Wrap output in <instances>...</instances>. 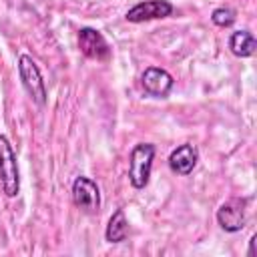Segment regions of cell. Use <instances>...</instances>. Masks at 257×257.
<instances>
[{
	"instance_id": "cell-1",
	"label": "cell",
	"mask_w": 257,
	"mask_h": 257,
	"mask_svg": "<svg viewBox=\"0 0 257 257\" xmlns=\"http://www.w3.org/2000/svg\"><path fill=\"white\" fill-rule=\"evenodd\" d=\"M153 159H155V145L139 143L133 147L128 157V181L135 189H145L149 185Z\"/></svg>"
},
{
	"instance_id": "cell-2",
	"label": "cell",
	"mask_w": 257,
	"mask_h": 257,
	"mask_svg": "<svg viewBox=\"0 0 257 257\" xmlns=\"http://www.w3.org/2000/svg\"><path fill=\"white\" fill-rule=\"evenodd\" d=\"M0 183L8 197H16L20 193V173H18L16 153L4 135H0Z\"/></svg>"
},
{
	"instance_id": "cell-3",
	"label": "cell",
	"mask_w": 257,
	"mask_h": 257,
	"mask_svg": "<svg viewBox=\"0 0 257 257\" xmlns=\"http://www.w3.org/2000/svg\"><path fill=\"white\" fill-rule=\"evenodd\" d=\"M18 74H20L22 86H24V90L28 92V96H30L36 104L44 106V104H46V86H44L40 68L36 66V62H34L28 54H22V56L18 58Z\"/></svg>"
},
{
	"instance_id": "cell-4",
	"label": "cell",
	"mask_w": 257,
	"mask_h": 257,
	"mask_svg": "<svg viewBox=\"0 0 257 257\" xmlns=\"http://www.w3.org/2000/svg\"><path fill=\"white\" fill-rule=\"evenodd\" d=\"M72 201L84 213H96L100 209V191L98 185L88 177H76L72 183Z\"/></svg>"
},
{
	"instance_id": "cell-5",
	"label": "cell",
	"mask_w": 257,
	"mask_h": 257,
	"mask_svg": "<svg viewBox=\"0 0 257 257\" xmlns=\"http://www.w3.org/2000/svg\"><path fill=\"white\" fill-rule=\"evenodd\" d=\"M78 48L84 56H88L92 60H108L110 58V46H108L106 38L94 28L78 30Z\"/></svg>"
},
{
	"instance_id": "cell-6",
	"label": "cell",
	"mask_w": 257,
	"mask_h": 257,
	"mask_svg": "<svg viewBox=\"0 0 257 257\" xmlns=\"http://www.w3.org/2000/svg\"><path fill=\"white\" fill-rule=\"evenodd\" d=\"M171 14H173V4L169 0H145L135 4L131 10H126L124 18L128 22H145V20L167 18Z\"/></svg>"
},
{
	"instance_id": "cell-7",
	"label": "cell",
	"mask_w": 257,
	"mask_h": 257,
	"mask_svg": "<svg viewBox=\"0 0 257 257\" xmlns=\"http://www.w3.org/2000/svg\"><path fill=\"white\" fill-rule=\"evenodd\" d=\"M141 84H143V88H145V92L149 96L165 98L171 92V88H173V76L165 68L149 66L141 74Z\"/></svg>"
},
{
	"instance_id": "cell-8",
	"label": "cell",
	"mask_w": 257,
	"mask_h": 257,
	"mask_svg": "<svg viewBox=\"0 0 257 257\" xmlns=\"http://www.w3.org/2000/svg\"><path fill=\"white\" fill-rule=\"evenodd\" d=\"M217 223L227 233H237L245 227V201L229 199L217 209Z\"/></svg>"
},
{
	"instance_id": "cell-9",
	"label": "cell",
	"mask_w": 257,
	"mask_h": 257,
	"mask_svg": "<svg viewBox=\"0 0 257 257\" xmlns=\"http://www.w3.org/2000/svg\"><path fill=\"white\" fill-rule=\"evenodd\" d=\"M199 161V153L193 145L185 143V145H179L171 155H169V167L173 173L177 175H189L195 165Z\"/></svg>"
},
{
	"instance_id": "cell-10",
	"label": "cell",
	"mask_w": 257,
	"mask_h": 257,
	"mask_svg": "<svg viewBox=\"0 0 257 257\" xmlns=\"http://www.w3.org/2000/svg\"><path fill=\"white\" fill-rule=\"evenodd\" d=\"M229 48H231V52L235 56L247 58V56H251L255 52L257 42H255V38H253V34L249 30H237L229 38Z\"/></svg>"
},
{
	"instance_id": "cell-11",
	"label": "cell",
	"mask_w": 257,
	"mask_h": 257,
	"mask_svg": "<svg viewBox=\"0 0 257 257\" xmlns=\"http://www.w3.org/2000/svg\"><path fill=\"white\" fill-rule=\"evenodd\" d=\"M128 235V221L124 217V211L122 209H116L110 219H108V225H106V231H104V237L108 243H120L124 241Z\"/></svg>"
},
{
	"instance_id": "cell-12",
	"label": "cell",
	"mask_w": 257,
	"mask_h": 257,
	"mask_svg": "<svg viewBox=\"0 0 257 257\" xmlns=\"http://www.w3.org/2000/svg\"><path fill=\"white\" fill-rule=\"evenodd\" d=\"M235 10L233 8H229V6H219V8H215L213 10V14H211V20H213V24H217V26H221V28H227V26H231L233 22H235Z\"/></svg>"
},
{
	"instance_id": "cell-13",
	"label": "cell",
	"mask_w": 257,
	"mask_h": 257,
	"mask_svg": "<svg viewBox=\"0 0 257 257\" xmlns=\"http://www.w3.org/2000/svg\"><path fill=\"white\" fill-rule=\"evenodd\" d=\"M255 241H257V237L253 235V237L249 239V257H255Z\"/></svg>"
}]
</instances>
